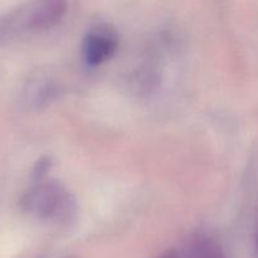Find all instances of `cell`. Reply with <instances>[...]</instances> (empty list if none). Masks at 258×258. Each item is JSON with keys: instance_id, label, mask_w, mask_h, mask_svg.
I'll return each instance as SVG.
<instances>
[{"instance_id": "5b68a950", "label": "cell", "mask_w": 258, "mask_h": 258, "mask_svg": "<svg viewBox=\"0 0 258 258\" xmlns=\"http://www.w3.org/2000/svg\"><path fill=\"white\" fill-rule=\"evenodd\" d=\"M50 168V160H48L47 158L40 159L39 161L35 165L34 170H33V174H34L35 180H42L45 176V174L48 173V169Z\"/></svg>"}, {"instance_id": "3957f363", "label": "cell", "mask_w": 258, "mask_h": 258, "mask_svg": "<svg viewBox=\"0 0 258 258\" xmlns=\"http://www.w3.org/2000/svg\"><path fill=\"white\" fill-rule=\"evenodd\" d=\"M118 47V34L113 27L100 24L91 28L83 39V57L88 66L102 64L110 59Z\"/></svg>"}, {"instance_id": "ba28073f", "label": "cell", "mask_w": 258, "mask_h": 258, "mask_svg": "<svg viewBox=\"0 0 258 258\" xmlns=\"http://www.w3.org/2000/svg\"><path fill=\"white\" fill-rule=\"evenodd\" d=\"M68 258H72V257H68Z\"/></svg>"}, {"instance_id": "6da1fadb", "label": "cell", "mask_w": 258, "mask_h": 258, "mask_svg": "<svg viewBox=\"0 0 258 258\" xmlns=\"http://www.w3.org/2000/svg\"><path fill=\"white\" fill-rule=\"evenodd\" d=\"M67 0H34L0 17V44L27 33L54 28L67 13Z\"/></svg>"}, {"instance_id": "52a82bcc", "label": "cell", "mask_w": 258, "mask_h": 258, "mask_svg": "<svg viewBox=\"0 0 258 258\" xmlns=\"http://www.w3.org/2000/svg\"><path fill=\"white\" fill-rule=\"evenodd\" d=\"M256 244H257V249H258V221H257V228H256Z\"/></svg>"}, {"instance_id": "8992f818", "label": "cell", "mask_w": 258, "mask_h": 258, "mask_svg": "<svg viewBox=\"0 0 258 258\" xmlns=\"http://www.w3.org/2000/svg\"><path fill=\"white\" fill-rule=\"evenodd\" d=\"M160 258H179V256L175 251H169L166 253H164Z\"/></svg>"}, {"instance_id": "7a4b0ae2", "label": "cell", "mask_w": 258, "mask_h": 258, "mask_svg": "<svg viewBox=\"0 0 258 258\" xmlns=\"http://www.w3.org/2000/svg\"><path fill=\"white\" fill-rule=\"evenodd\" d=\"M24 211L55 223H67L75 217L76 201L60 181L38 180L22 198Z\"/></svg>"}, {"instance_id": "277c9868", "label": "cell", "mask_w": 258, "mask_h": 258, "mask_svg": "<svg viewBox=\"0 0 258 258\" xmlns=\"http://www.w3.org/2000/svg\"><path fill=\"white\" fill-rule=\"evenodd\" d=\"M179 258H228V256L216 239L206 234H197L189 239Z\"/></svg>"}]
</instances>
